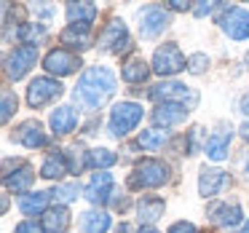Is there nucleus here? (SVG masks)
Listing matches in <instances>:
<instances>
[{
  "label": "nucleus",
  "instance_id": "f257e3e1",
  "mask_svg": "<svg viewBox=\"0 0 249 233\" xmlns=\"http://www.w3.org/2000/svg\"><path fill=\"white\" fill-rule=\"evenodd\" d=\"M113 91H115L113 72L107 67H89L75 86V99H81L89 110H97L113 97Z\"/></svg>",
  "mask_w": 249,
  "mask_h": 233
},
{
  "label": "nucleus",
  "instance_id": "f03ea898",
  "mask_svg": "<svg viewBox=\"0 0 249 233\" xmlns=\"http://www.w3.org/2000/svg\"><path fill=\"white\" fill-rule=\"evenodd\" d=\"M169 179V166L158 158H142L129 174V188L142 190V188H161Z\"/></svg>",
  "mask_w": 249,
  "mask_h": 233
},
{
  "label": "nucleus",
  "instance_id": "7ed1b4c3",
  "mask_svg": "<svg viewBox=\"0 0 249 233\" xmlns=\"http://www.w3.org/2000/svg\"><path fill=\"white\" fill-rule=\"evenodd\" d=\"M142 121V105L137 102H118L110 113V134L113 137H126L137 124Z\"/></svg>",
  "mask_w": 249,
  "mask_h": 233
},
{
  "label": "nucleus",
  "instance_id": "20e7f679",
  "mask_svg": "<svg viewBox=\"0 0 249 233\" xmlns=\"http://www.w3.org/2000/svg\"><path fill=\"white\" fill-rule=\"evenodd\" d=\"M150 99H156L158 105L161 102H177V105H185V108H193L198 102V94L193 89H188L185 83H158V86L150 89Z\"/></svg>",
  "mask_w": 249,
  "mask_h": 233
},
{
  "label": "nucleus",
  "instance_id": "39448f33",
  "mask_svg": "<svg viewBox=\"0 0 249 233\" xmlns=\"http://www.w3.org/2000/svg\"><path fill=\"white\" fill-rule=\"evenodd\" d=\"M185 65L188 62H185V56H182L177 43H163L153 54V70L158 75H177L179 70H185Z\"/></svg>",
  "mask_w": 249,
  "mask_h": 233
},
{
  "label": "nucleus",
  "instance_id": "423d86ee",
  "mask_svg": "<svg viewBox=\"0 0 249 233\" xmlns=\"http://www.w3.org/2000/svg\"><path fill=\"white\" fill-rule=\"evenodd\" d=\"M99 49L110 51V54H121V51L131 49V38L126 33V24L121 19H113V22L105 27V33L99 35Z\"/></svg>",
  "mask_w": 249,
  "mask_h": 233
},
{
  "label": "nucleus",
  "instance_id": "0eeeda50",
  "mask_svg": "<svg viewBox=\"0 0 249 233\" xmlns=\"http://www.w3.org/2000/svg\"><path fill=\"white\" fill-rule=\"evenodd\" d=\"M35 59H38V49L35 46H19V49H14L11 54L6 56V72L11 81H19V78L27 75V70L35 65Z\"/></svg>",
  "mask_w": 249,
  "mask_h": 233
},
{
  "label": "nucleus",
  "instance_id": "6e6552de",
  "mask_svg": "<svg viewBox=\"0 0 249 233\" xmlns=\"http://www.w3.org/2000/svg\"><path fill=\"white\" fill-rule=\"evenodd\" d=\"M62 94V83L54 78H35L27 89V105L30 108H43L51 99H56Z\"/></svg>",
  "mask_w": 249,
  "mask_h": 233
},
{
  "label": "nucleus",
  "instance_id": "1a4fd4ad",
  "mask_svg": "<svg viewBox=\"0 0 249 233\" xmlns=\"http://www.w3.org/2000/svg\"><path fill=\"white\" fill-rule=\"evenodd\" d=\"M222 33L233 40H247L249 38V11L244 8H228V14L220 19Z\"/></svg>",
  "mask_w": 249,
  "mask_h": 233
},
{
  "label": "nucleus",
  "instance_id": "9d476101",
  "mask_svg": "<svg viewBox=\"0 0 249 233\" xmlns=\"http://www.w3.org/2000/svg\"><path fill=\"white\" fill-rule=\"evenodd\" d=\"M43 67L49 72H54V75H72V72L81 67V59H78L75 54H70V51H65V49H54V51L46 54Z\"/></svg>",
  "mask_w": 249,
  "mask_h": 233
},
{
  "label": "nucleus",
  "instance_id": "9b49d317",
  "mask_svg": "<svg viewBox=\"0 0 249 233\" xmlns=\"http://www.w3.org/2000/svg\"><path fill=\"white\" fill-rule=\"evenodd\" d=\"M169 27V14L158 6H150L140 11V35L142 38H156L158 33Z\"/></svg>",
  "mask_w": 249,
  "mask_h": 233
},
{
  "label": "nucleus",
  "instance_id": "f8f14e48",
  "mask_svg": "<svg viewBox=\"0 0 249 233\" xmlns=\"http://www.w3.org/2000/svg\"><path fill=\"white\" fill-rule=\"evenodd\" d=\"M190 108L185 105H177V102H161L156 110H153V121L158 126H174V124H182L188 118Z\"/></svg>",
  "mask_w": 249,
  "mask_h": 233
},
{
  "label": "nucleus",
  "instance_id": "ddd939ff",
  "mask_svg": "<svg viewBox=\"0 0 249 233\" xmlns=\"http://www.w3.org/2000/svg\"><path fill=\"white\" fill-rule=\"evenodd\" d=\"M228 185V174L220 172V169H201L198 174V193L204 196V198H212V196H217L222 188Z\"/></svg>",
  "mask_w": 249,
  "mask_h": 233
},
{
  "label": "nucleus",
  "instance_id": "4468645a",
  "mask_svg": "<svg viewBox=\"0 0 249 233\" xmlns=\"http://www.w3.org/2000/svg\"><path fill=\"white\" fill-rule=\"evenodd\" d=\"M14 140L22 142L24 147H43V145H49V137H46L43 126H40L38 121H24V124L17 129Z\"/></svg>",
  "mask_w": 249,
  "mask_h": 233
},
{
  "label": "nucleus",
  "instance_id": "2eb2a0df",
  "mask_svg": "<svg viewBox=\"0 0 249 233\" xmlns=\"http://www.w3.org/2000/svg\"><path fill=\"white\" fill-rule=\"evenodd\" d=\"M110 190H113V174L107 172H97L91 177V182L86 185V198L91 204H105L110 198Z\"/></svg>",
  "mask_w": 249,
  "mask_h": 233
},
{
  "label": "nucleus",
  "instance_id": "dca6fc26",
  "mask_svg": "<svg viewBox=\"0 0 249 233\" xmlns=\"http://www.w3.org/2000/svg\"><path fill=\"white\" fill-rule=\"evenodd\" d=\"M209 217H212V222H214V225L233 228V225H238V222H241L244 212H241V206H238V204H214L209 209Z\"/></svg>",
  "mask_w": 249,
  "mask_h": 233
},
{
  "label": "nucleus",
  "instance_id": "f3484780",
  "mask_svg": "<svg viewBox=\"0 0 249 233\" xmlns=\"http://www.w3.org/2000/svg\"><path fill=\"white\" fill-rule=\"evenodd\" d=\"M163 209H166V204H163V198H158V196H142L140 204H137V215H140V222H156L163 217Z\"/></svg>",
  "mask_w": 249,
  "mask_h": 233
},
{
  "label": "nucleus",
  "instance_id": "a211bd4d",
  "mask_svg": "<svg viewBox=\"0 0 249 233\" xmlns=\"http://www.w3.org/2000/svg\"><path fill=\"white\" fill-rule=\"evenodd\" d=\"M33 179H35L33 166L30 163H19L17 172H6V188L14 190V193H24L33 185Z\"/></svg>",
  "mask_w": 249,
  "mask_h": 233
},
{
  "label": "nucleus",
  "instance_id": "6ab92c4d",
  "mask_svg": "<svg viewBox=\"0 0 249 233\" xmlns=\"http://www.w3.org/2000/svg\"><path fill=\"white\" fill-rule=\"evenodd\" d=\"M49 198L51 193H24L19 196V209H22V215L33 217V215H40V212H49Z\"/></svg>",
  "mask_w": 249,
  "mask_h": 233
},
{
  "label": "nucleus",
  "instance_id": "aec40b11",
  "mask_svg": "<svg viewBox=\"0 0 249 233\" xmlns=\"http://www.w3.org/2000/svg\"><path fill=\"white\" fill-rule=\"evenodd\" d=\"M78 124V113L72 108H56L54 113H51V129L56 131V134H70L72 129H75Z\"/></svg>",
  "mask_w": 249,
  "mask_h": 233
},
{
  "label": "nucleus",
  "instance_id": "412c9836",
  "mask_svg": "<svg viewBox=\"0 0 249 233\" xmlns=\"http://www.w3.org/2000/svg\"><path fill=\"white\" fill-rule=\"evenodd\" d=\"M67 169H70V163H67V156L59 150H54L49 158L43 161V166H40V177L46 179H59L62 174H67Z\"/></svg>",
  "mask_w": 249,
  "mask_h": 233
},
{
  "label": "nucleus",
  "instance_id": "4be33fe9",
  "mask_svg": "<svg viewBox=\"0 0 249 233\" xmlns=\"http://www.w3.org/2000/svg\"><path fill=\"white\" fill-rule=\"evenodd\" d=\"M121 75H124L126 83H142V81H147V75H150V67H147V62L142 59V56H131L129 62H124Z\"/></svg>",
  "mask_w": 249,
  "mask_h": 233
},
{
  "label": "nucleus",
  "instance_id": "5701e85b",
  "mask_svg": "<svg viewBox=\"0 0 249 233\" xmlns=\"http://www.w3.org/2000/svg\"><path fill=\"white\" fill-rule=\"evenodd\" d=\"M70 225V212L65 206H54V209L46 212L43 217V231L46 233H65Z\"/></svg>",
  "mask_w": 249,
  "mask_h": 233
},
{
  "label": "nucleus",
  "instance_id": "b1692460",
  "mask_svg": "<svg viewBox=\"0 0 249 233\" xmlns=\"http://www.w3.org/2000/svg\"><path fill=\"white\" fill-rule=\"evenodd\" d=\"M228 145H231V131H217L204 142V150L212 161H222L228 156Z\"/></svg>",
  "mask_w": 249,
  "mask_h": 233
},
{
  "label": "nucleus",
  "instance_id": "393cba45",
  "mask_svg": "<svg viewBox=\"0 0 249 233\" xmlns=\"http://www.w3.org/2000/svg\"><path fill=\"white\" fill-rule=\"evenodd\" d=\"M67 19H70V24H89L91 27L94 19H97V6L94 3H70Z\"/></svg>",
  "mask_w": 249,
  "mask_h": 233
},
{
  "label": "nucleus",
  "instance_id": "a878e982",
  "mask_svg": "<svg viewBox=\"0 0 249 233\" xmlns=\"http://www.w3.org/2000/svg\"><path fill=\"white\" fill-rule=\"evenodd\" d=\"M81 228L86 233H107L110 215L107 212H86V215L81 217Z\"/></svg>",
  "mask_w": 249,
  "mask_h": 233
},
{
  "label": "nucleus",
  "instance_id": "bb28decb",
  "mask_svg": "<svg viewBox=\"0 0 249 233\" xmlns=\"http://www.w3.org/2000/svg\"><path fill=\"white\" fill-rule=\"evenodd\" d=\"M115 161H118V156H115L113 150H107V147H94V150L86 153V166L89 169H107V166H113Z\"/></svg>",
  "mask_w": 249,
  "mask_h": 233
},
{
  "label": "nucleus",
  "instance_id": "cd10ccee",
  "mask_svg": "<svg viewBox=\"0 0 249 233\" xmlns=\"http://www.w3.org/2000/svg\"><path fill=\"white\" fill-rule=\"evenodd\" d=\"M89 30H91L89 24H70V27L62 33V40L78 46V49H86L89 46Z\"/></svg>",
  "mask_w": 249,
  "mask_h": 233
},
{
  "label": "nucleus",
  "instance_id": "c85d7f7f",
  "mask_svg": "<svg viewBox=\"0 0 249 233\" xmlns=\"http://www.w3.org/2000/svg\"><path fill=\"white\" fill-rule=\"evenodd\" d=\"M137 142H140V147H147V150H158V147H163V142H166V131L147 129V131H142V134L137 137Z\"/></svg>",
  "mask_w": 249,
  "mask_h": 233
},
{
  "label": "nucleus",
  "instance_id": "c756f323",
  "mask_svg": "<svg viewBox=\"0 0 249 233\" xmlns=\"http://www.w3.org/2000/svg\"><path fill=\"white\" fill-rule=\"evenodd\" d=\"M17 35H19V40H22L24 46H33L35 40H40L46 35V27H43V24H38V22H35V24H22V27L17 30Z\"/></svg>",
  "mask_w": 249,
  "mask_h": 233
},
{
  "label": "nucleus",
  "instance_id": "7c9ffc66",
  "mask_svg": "<svg viewBox=\"0 0 249 233\" xmlns=\"http://www.w3.org/2000/svg\"><path fill=\"white\" fill-rule=\"evenodd\" d=\"M78 185L75 182H70V185H56L54 190H51V198H56L59 204H70V201H75L78 198Z\"/></svg>",
  "mask_w": 249,
  "mask_h": 233
},
{
  "label": "nucleus",
  "instance_id": "2f4dec72",
  "mask_svg": "<svg viewBox=\"0 0 249 233\" xmlns=\"http://www.w3.org/2000/svg\"><path fill=\"white\" fill-rule=\"evenodd\" d=\"M11 113H17V97H14L11 91H6V94H3V113H0V121L8 124Z\"/></svg>",
  "mask_w": 249,
  "mask_h": 233
},
{
  "label": "nucleus",
  "instance_id": "473e14b6",
  "mask_svg": "<svg viewBox=\"0 0 249 233\" xmlns=\"http://www.w3.org/2000/svg\"><path fill=\"white\" fill-rule=\"evenodd\" d=\"M204 67H209V59H206V54H193V56L188 59V70L196 72V75H198V72H204Z\"/></svg>",
  "mask_w": 249,
  "mask_h": 233
},
{
  "label": "nucleus",
  "instance_id": "72a5a7b5",
  "mask_svg": "<svg viewBox=\"0 0 249 233\" xmlns=\"http://www.w3.org/2000/svg\"><path fill=\"white\" fill-rule=\"evenodd\" d=\"M14 233H43V228H40L38 222L27 220V222H19V225H17V231H14Z\"/></svg>",
  "mask_w": 249,
  "mask_h": 233
},
{
  "label": "nucleus",
  "instance_id": "f704fd0d",
  "mask_svg": "<svg viewBox=\"0 0 249 233\" xmlns=\"http://www.w3.org/2000/svg\"><path fill=\"white\" fill-rule=\"evenodd\" d=\"M169 233H196V225L193 222H174L172 228H169Z\"/></svg>",
  "mask_w": 249,
  "mask_h": 233
},
{
  "label": "nucleus",
  "instance_id": "c9c22d12",
  "mask_svg": "<svg viewBox=\"0 0 249 233\" xmlns=\"http://www.w3.org/2000/svg\"><path fill=\"white\" fill-rule=\"evenodd\" d=\"M201 131H204V129H198V126H196V129L190 131V142H188V150H190V153H196V147H198V140H201Z\"/></svg>",
  "mask_w": 249,
  "mask_h": 233
},
{
  "label": "nucleus",
  "instance_id": "e433bc0d",
  "mask_svg": "<svg viewBox=\"0 0 249 233\" xmlns=\"http://www.w3.org/2000/svg\"><path fill=\"white\" fill-rule=\"evenodd\" d=\"M212 8H214V3H198V6L193 8V14H196V17H206Z\"/></svg>",
  "mask_w": 249,
  "mask_h": 233
},
{
  "label": "nucleus",
  "instance_id": "4c0bfd02",
  "mask_svg": "<svg viewBox=\"0 0 249 233\" xmlns=\"http://www.w3.org/2000/svg\"><path fill=\"white\" fill-rule=\"evenodd\" d=\"M169 6H172V11H190V3H185V0H169Z\"/></svg>",
  "mask_w": 249,
  "mask_h": 233
},
{
  "label": "nucleus",
  "instance_id": "58836bf2",
  "mask_svg": "<svg viewBox=\"0 0 249 233\" xmlns=\"http://www.w3.org/2000/svg\"><path fill=\"white\" fill-rule=\"evenodd\" d=\"M137 233H158V231H156V228H150V225H142Z\"/></svg>",
  "mask_w": 249,
  "mask_h": 233
},
{
  "label": "nucleus",
  "instance_id": "ea45409f",
  "mask_svg": "<svg viewBox=\"0 0 249 233\" xmlns=\"http://www.w3.org/2000/svg\"><path fill=\"white\" fill-rule=\"evenodd\" d=\"M241 108H244V113H249V97L241 99Z\"/></svg>",
  "mask_w": 249,
  "mask_h": 233
},
{
  "label": "nucleus",
  "instance_id": "a19ab883",
  "mask_svg": "<svg viewBox=\"0 0 249 233\" xmlns=\"http://www.w3.org/2000/svg\"><path fill=\"white\" fill-rule=\"evenodd\" d=\"M241 134H244V137H247V140H249V124H244V126H241Z\"/></svg>",
  "mask_w": 249,
  "mask_h": 233
},
{
  "label": "nucleus",
  "instance_id": "79ce46f5",
  "mask_svg": "<svg viewBox=\"0 0 249 233\" xmlns=\"http://www.w3.org/2000/svg\"><path fill=\"white\" fill-rule=\"evenodd\" d=\"M118 233H129V228H126V225H121V231Z\"/></svg>",
  "mask_w": 249,
  "mask_h": 233
},
{
  "label": "nucleus",
  "instance_id": "37998d69",
  "mask_svg": "<svg viewBox=\"0 0 249 233\" xmlns=\"http://www.w3.org/2000/svg\"><path fill=\"white\" fill-rule=\"evenodd\" d=\"M241 233H249V222H247V225H244V228H241Z\"/></svg>",
  "mask_w": 249,
  "mask_h": 233
},
{
  "label": "nucleus",
  "instance_id": "c03bdc74",
  "mask_svg": "<svg viewBox=\"0 0 249 233\" xmlns=\"http://www.w3.org/2000/svg\"><path fill=\"white\" fill-rule=\"evenodd\" d=\"M244 169H247V177H249V158H247V163H244Z\"/></svg>",
  "mask_w": 249,
  "mask_h": 233
}]
</instances>
